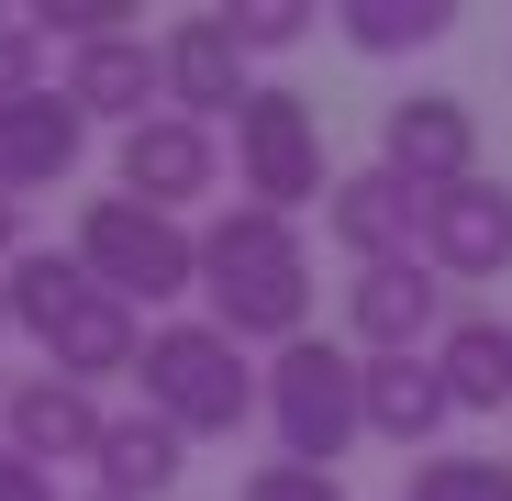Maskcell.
<instances>
[{
  "label": "cell",
  "instance_id": "1",
  "mask_svg": "<svg viewBox=\"0 0 512 501\" xmlns=\"http://www.w3.org/2000/svg\"><path fill=\"white\" fill-rule=\"evenodd\" d=\"M201 301H212V323L234 346H268V357L301 346L312 334V245H301V223L256 212V201H223L201 223Z\"/></svg>",
  "mask_w": 512,
  "mask_h": 501
},
{
  "label": "cell",
  "instance_id": "2",
  "mask_svg": "<svg viewBox=\"0 0 512 501\" xmlns=\"http://www.w3.org/2000/svg\"><path fill=\"white\" fill-rule=\"evenodd\" d=\"M67 257L90 268V290H112V301H134V312H167V301H190V290H201V234H190L179 212L123 201V190L78 201Z\"/></svg>",
  "mask_w": 512,
  "mask_h": 501
},
{
  "label": "cell",
  "instance_id": "3",
  "mask_svg": "<svg viewBox=\"0 0 512 501\" xmlns=\"http://www.w3.org/2000/svg\"><path fill=\"white\" fill-rule=\"evenodd\" d=\"M134 390H145L156 424H179L190 446L256 424V368H245V346H234L212 312H201V323H145V368H134Z\"/></svg>",
  "mask_w": 512,
  "mask_h": 501
},
{
  "label": "cell",
  "instance_id": "4",
  "mask_svg": "<svg viewBox=\"0 0 512 501\" xmlns=\"http://www.w3.org/2000/svg\"><path fill=\"white\" fill-rule=\"evenodd\" d=\"M256 412H268L279 457L334 468V457L368 435V412H357V346H334V334H301V346H279L268 368H256Z\"/></svg>",
  "mask_w": 512,
  "mask_h": 501
},
{
  "label": "cell",
  "instance_id": "5",
  "mask_svg": "<svg viewBox=\"0 0 512 501\" xmlns=\"http://www.w3.org/2000/svg\"><path fill=\"white\" fill-rule=\"evenodd\" d=\"M234 190L256 212H279L301 223L323 190H334V156H323V112L290 90V78H256L245 112H234Z\"/></svg>",
  "mask_w": 512,
  "mask_h": 501
},
{
  "label": "cell",
  "instance_id": "6",
  "mask_svg": "<svg viewBox=\"0 0 512 501\" xmlns=\"http://www.w3.org/2000/svg\"><path fill=\"white\" fill-rule=\"evenodd\" d=\"M112 179H123V201L179 212V223H190V201L223 190V134L190 123V112H156V123H134V134L112 145Z\"/></svg>",
  "mask_w": 512,
  "mask_h": 501
},
{
  "label": "cell",
  "instance_id": "7",
  "mask_svg": "<svg viewBox=\"0 0 512 501\" xmlns=\"http://www.w3.org/2000/svg\"><path fill=\"white\" fill-rule=\"evenodd\" d=\"M379 167L412 179L423 201L457 190V179H479V112H468V90H401L379 112Z\"/></svg>",
  "mask_w": 512,
  "mask_h": 501
},
{
  "label": "cell",
  "instance_id": "8",
  "mask_svg": "<svg viewBox=\"0 0 512 501\" xmlns=\"http://www.w3.org/2000/svg\"><path fill=\"white\" fill-rule=\"evenodd\" d=\"M435 334H446V279L423 257H390V268L346 279V346L357 357H435Z\"/></svg>",
  "mask_w": 512,
  "mask_h": 501
},
{
  "label": "cell",
  "instance_id": "9",
  "mask_svg": "<svg viewBox=\"0 0 512 501\" xmlns=\"http://www.w3.org/2000/svg\"><path fill=\"white\" fill-rule=\"evenodd\" d=\"M156 67H167V112H190V123H234L245 112V90H256V56L234 45V23L223 12H190V23H167L156 34Z\"/></svg>",
  "mask_w": 512,
  "mask_h": 501
},
{
  "label": "cell",
  "instance_id": "10",
  "mask_svg": "<svg viewBox=\"0 0 512 501\" xmlns=\"http://www.w3.org/2000/svg\"><path fill=\"white\" fill-rule=\"evenodd\" d=\"M78 156H90V112H78L56 78L23 101H0V201H34V190H67Z\"/></svg>",
  "mask_w": 512,
  "mask_h": 501
},
{
  "label": "cell",
  "instance_id": "11",
  "mask_svg": "<svg viewBox=\"0 0 512 501\" xmlns=\"http://www.w3.org/2000/svg\"><path fill=\"white\" fill-rule=\"evenodd\" d=\"M323 234L346 245L357 268H390V257H423V190L390 179V167H334V190H323Z\"/></svg>",
  "mask_w": 512,
  "mask_h": 501
},
{
  "label": "cell",
  "instance_id": "12",
  "mask_svg": "<svg viewBox=\"0 0 512 501\" xmlns=\"http://www.w3.org/2000/svg\"><path fill=\"white\" fill-rule=\"evenodd\" d=\"M423 268H435L446 290H457V279H501V268H512V190L490 179V167L423 201Z\"/></svg>",
  "mask_w": 512,
  "mask_h": 501
},
{
  "label": "cell",
  "instance_id": "13",
  "mask_svg": "<svg viewBox=\"0 0 512 501\" xmlns=\"http://www.w3.org/2000/svg\"><path fill=\"white\" fill-rule=\"evenodd\" d=\"M56 90L90 112V123H156L167 112V67H156V45L123 23V34H101V45H67V67H56Z\"/></svg>",
  "mask_w": 512,
  "mask_h": 501
},
{
  "label": "cell",
  "instance_id": "14",
  "mask_svg": "<svg viewBox=\"0 0 512 501\" xmlns=\"http://www.w3.org/2000/svg\"><path fill=\"white\" fill-rule=\"evenodd\" d=\"M101 390H78V379H56V368H34L23 390H12V412H0V446L12 457H34V468H67V457H101Z\"/></svg>",
  "mask_w": 512,
  "mask_h": 501
},
{
  "label": "cell",
  "instance_id": "15",
  "mask_svg": "<svg viewBox=\"0 0 512 501\" xmlns=\"http://www.w3.org/2000/svg\"><path fill=\"white\" fill-rule=\"evenodd\" d=\"M357 412H368V435L401 446V457H435V435L457 424L435 357H357Z\"/></svg>",
  "mask_w": 512,
  "mask_h": 501
},
{
  "label": "cell",
  "instance_id": "16",
  "mask_svg": "<svg viewBox=\"0 0 512 501\" xmlns=\"http://www.w3.org/2000/svg\"><path fill=\"white\" fill-rule=\"evenodd\" d=\"M45 368H56V379H78V390L134 379V368H145V312H134V301H112V290H90V301H78V312L56 323Z\"/></svg>",
  "mask_w": 512,
  "mask_h": 501
},
{
  "label": "cell",
  "instance_id": "17",
  "mask_svg": "<svg viewBox=\"0 0 512 501\" xmlns=\"http://www.w3.org/2000/svg\"><path fill=\"white\" fill-rule=\"evenodd\" d=\"M101 490L112 501H167V490H179V468H190V435L179 424H156V412L134 401V412H112V424H101Z\"/></svg>",
  "mask_w": 512,
  "mask_h": 501
},
{
  "label": "cell",
  "instance_id": "18",
  "mask_svg": "<svg viewBox=\"0 0 512 501\" xmlns=\"http://www.w3.org/2000/svg\"><path fill=\"white\" fill-rule=\"evenodd\" d=\"M435 379H446L457 412H501V401H512V323H501V312H446Z\"/></svg>",
  "mask_w": 512,
  "mask_h": 501
},
{
  "label": "cell",
  "instance_id": "19",
  "mask_svg": "<svg viewBox=\"0 0 512 501\" xmlns=\"http://www.w3.org/2000/svg\"><path fill=\"white\" fill-rule=\"evenodd\" d=\"M0 279H12V334H34V346H56V323L90 301V268H78L67 245H23Z\"/></svg>",
  "mask_w": 512,
  "mask_h": 501
},
{
  "label": "cell",
  "instance_id": "20",
  "mask_svg": "<svg viewBox=\"0 0 512 501\" xmlns=\"http://www.w3.org/2000/svg\"><path fill=\"white\" fill-rule=\"evenodd\" d=\"M334 34H346L357 56H423V45L457 34V12H446V0H346Z\"/></svg>",
  "mask_w": 512,
  "mask_h": 501
},
{
  "label": "cell",
  "instance_id": "21",
  "mask_svg": "<svg viewBox=\"0 0 512 501\" xmlns=\"http://www.w3.org/2000/svg\"><path fill=\"white\" fill-rule=\"evenodd\" d=\"M401 501H512V457H479V446L401 457Z\"/></svg>",
  "mask_w": 512,
  "mask_h": 501
},
{
  "label": "cell",
  "instance_id": "22",
  "mask_svg": "<svg viewBox=\"0 0 512 501\" xmlns=\"http://www.w3.org/2000/svg\"><path fill=\"white\" fill-rule=\"evenodd\" d=\"M223 23H234V45H245V56H290V45L312 34V12H301V0H234Z\"/></svg>",
  "mask_w": 512,
  "mask_h": 501
},
{
  "label": "cell",
  "instance_id": "23",
  "mask_svg": "<svg viewBox=\"0 0 512 501\" xmlns=\"http://www.w3.org/2000/svg\"><path fill=\"white\" fill-rule=\"evenodd\" d=\"M234 501H346V479H334V468H301V457H268V468H245Z\"/></svg>",
  "mask_w": 512,
  "mask_h": 501
},
{
  "label": "cell",
  "instance_id": "24",
  "mask_svg": "<svg viewBox=\"0 0 512 501\" xmlns=\"http://www.w3.org/2000/svg\"><path fill=\"white\" fill-rule=\"evenodd\" d=\"M34 34L45 45H101V34H123V0H34Z\"/></svg>",
  "mask_w": 512,
  "mask_h": 501
},
{
  "label": "cell",
  "instance_id": "25",
  "mask_svg": "<svg viewBox=\"0 0 512 501\" xmlns=\"http://www.w3.org/2000/svg\"><path fill=\"white\" fill-rule=\"evenodd\" d=\"M23 90H45V34L34 12H0V101H23Z\"/></svg>",
  "mask_w": 512,
  "mask_h": 501
},
{
  "label": "cell",
  "instance_id": "26",
  "mask_svg": "<svg viewBox=\"0 0 512 501\" xmlns=\"http://www.w3.org/2000/svg\"><path fill=\"white\" fill-rule=\"evenodd\" d=\"M0 501H67V490H56V468H34V457L0 446Z\"/></svg>",
  "mask_w": 512,
  "mask_h": 501
},
{
  "label": "cell",
  "instance_id": "27",
  "mask_svg": "<svg viewBox=\"0 0 512 501\" xmlns=\"http://www.w3.org/2000/svg\"><path fill=\"white\" fill-rule=\"evenodd\" d=\"M23 257V201H0V268Z\"/></svg>",
  "mask_w": 512,
  "mask_h": 501
},
{
  "label": "cell",
  "instance_id": "28",
  "mask_svg": "<svg viewBox=\"0 0 512 501\" xmlns=\"http://www.w3.org/2000/svg\"><path fill=\"white\" fill-rule=\"evenodd\" d=\"M0 334H12V279H0Z\"/></svg>",
  "mask_w": 512,
  "mask_h": 501
},
{
  "label": "cell",
  "instance_id": "29",
  "mask_svg": "<svg viewBox=\"0 0 512 501\" xmlns=\"http://www.w3.org/2000/svg\"><path fill=\"white\" fill-rule=\"evenodd\" d=\"M78 501H112V490H78Z\"/></svg>",
  "mask_w": 512,
  "mask_h": 501
},
{
  "label": "cell",
  "instance_id": "30",
  "mask_svg": "<svg viewBox=\"0 0 512 501\" xmlns=\"http://www.w3.org/2000/svg\"><path fill=\"white\" fill-rule=\"evenodd\" d=\"M0 412H12V390H0Z\"/></svg>",
  "mask_w": 512,
  "mask_h": 501
}]
</instances>
